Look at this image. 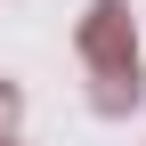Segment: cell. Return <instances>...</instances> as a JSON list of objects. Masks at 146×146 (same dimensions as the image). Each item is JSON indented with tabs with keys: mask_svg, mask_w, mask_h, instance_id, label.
Wrapping results in <instances>:
<instances>
[{
	"mask_svg": "<svg viewBox=\"0 0 146 146\" xmlns=\"http://www.w3.org/2000/svg\"><path fill=\"white\" fill-rule=\"evenodd\" d=\"M8 146H16V138H8Z\"/></svg>",
	"mask_w": 146,
	"mask_h": 146,
	"instance_id": "cell-3",
	"label": "cell"
},
{
	"mask_svg": "<svg viewBox=\"0 0 146 146\" xmlns=\"http://www.w3.org/2000/svg\"><path fill=\"white\" fill-rule=\"evenodd\" d=\"M8 138H16V89L0 81V146H8Z\"/></svg>",
	"mask_w": 146,
	"mask_h": 146,
	"instance_id": "cell-2",
	"label": "cell"
},
{
	"mask_svg": "<svg viewBox=\"0 0 146 146\" xmlns=\"http://www.w3.org/2000/svg\"><path fill=\"white\" fill-rule=\"evenodd\" d=\"M81 57L98 65V106L106 114L138 106V25H130L122 0H98V8L81 16Z\"/></svg>",
	"mask_w": 146,
	"mask_h": 146,
	"instance_id": "cell-1",
	"label": "cell"
}]
</instances>
